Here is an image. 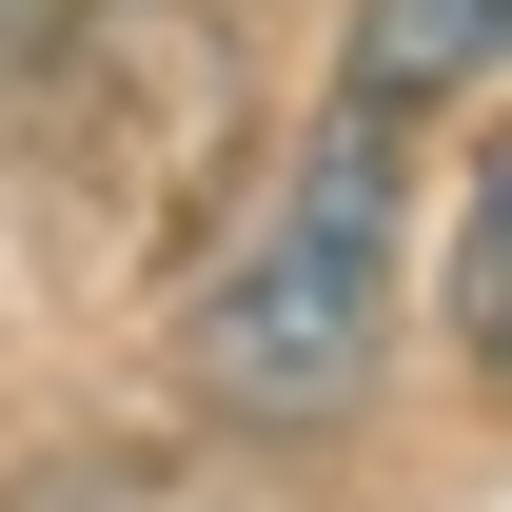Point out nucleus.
<instances>
[{
	"instance_id": "1",
	"label": "nucleus",
	"mask_w": 512,
	"mask_h": 512,
	"mask_svg": "<svg viewBox=\"0 0 512 512\" xmlns=\"http://www.w3.org/2000/svg\"><path fill=\"white\" fill-rule=\"evenodd\" d=\"M394 256H414L394 99L335 79L316 119H296V158L237 197V237L178 276V375H197V414H237V434L355 414V375H375V335H394Z\"/></svg>"
},
{
	"instance_id": "2",
	"label": "nucleus",
	"mask_w": 512,
	"mask_h": 512,
	"mask_svg": "<svg viewBox=\"0 0 512 512\" xmlns=\"http://www.w3.org/2000/svg\"><path fill=\"white\" fill-rule=\"evenodd\" d=\"M512 60V0H355V99H453Z\"/></svg>"
},
{
	"instance_id": "3",
	"label": "nucleus",
	"mask_w": 512,
	"mask_h": 512,
	"mask_svg": "<svg viewBox=\"0 0 512 512\" xmlns=\"http://www.w3.org/2000/svg\"><path fill=\"white\" fill-rule=\"evenodd\" d=\"M453 355L512 394V119L473 138V178H453Z\"/></svg>"
},
{
	"instance_id": "4",
	"label": "nucleus",
	"mask_w": 512,
	"mask_h": 512,
	"mask_svg": "<svg viewBox=\"0 0 512 512\" xmlns=\"http://www.w3.org/2000/svg\"><path fill=\"white\" fill-rule=\"evenodd\" d=\"M60 20H99V0H0V40H60Z\"/></svg>"
}]
</instances>
